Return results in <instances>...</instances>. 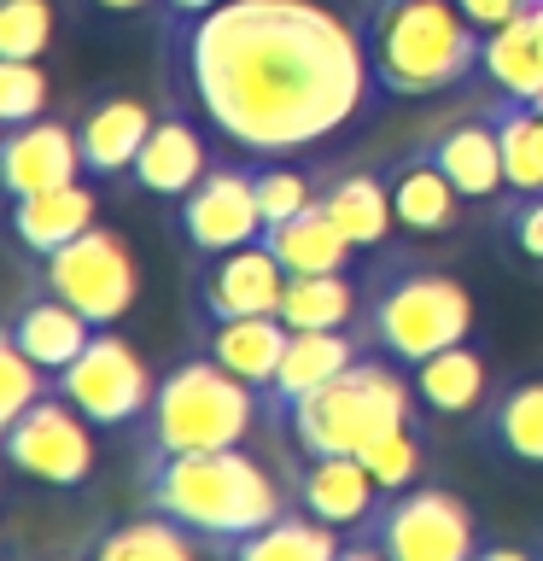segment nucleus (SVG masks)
Wrapping results in <instances>:
<instances>
[{
    "instance_id": "f257e3e1",
    "label": "nucleus",
    "mask_w": 543,
    "mask_h": 561,
    "mask_svg": "<svg viewBox=\"0 0 543 561\" xmlns=\"http://www.w3.org/2000/svg\"><path fill=\"white\" fill-rule=\"evenodd\" d=\"M170 77L199 117L252 158H298L357 123L368 105V47L322 0H222L170 24Z\"/></svg>"
},
{
    "instance_id": "f03ea898",
    "label": "nucleus",
    "mask_w": 543,
    "mask_h": 561,
    "mask_svg": "<svg viewBox=\"0 0 543 561\" xmlns=\"http://www.w3.org/2000/svg\"><path fill=\"white\" fill-rule=\"evenodd\" d=\"M152 515L175 520L205 550L228 556L240 538L263 533L275 515H287V491L245 445L234 450H182V456H140L135 473Z\"/></svg>"
},
{
    "instance_id": "7ed1b4c3",
    "label": "nucleus",
    "mask_w": 543,
    "mask_h": 561,
    "mask_svg": "<svg viewBox=\"0 0 543 561\" xmlns=\"http://www.w3.org/2000/svg\"><path fill=\"white\" fill-rule=\"evenodd\" d=\"M357 30L368 47L374 88L392 100L462 88L485 65V35L467 24V12L455 0H368Z\"/></svg>"
},
{
    "instance_id": "20e7f679",
    "label": "nucleus",
    "mask_w": 543,
    "mask_h": 561,
    "mask_svg": "<svg viewBox=\"0 0 543 561\" xmlns=\"http://www.w3.org/2000/svg\"><path fill=\"white\" fill-rule=\"evenodd\" d=\"M415 380L403 375V363L368 351L333 375L327 386H315L287 410L280 433L298 456H362L368 445H380L385 433L415 427Z\"/></svg>"
},
{
    "instance_id": "39448f33",
    "label": "nucleus",
    "mask_w": 543,
    "mask_h": 561,
    "mask_svg": "<svg viewBox=\"0 0 543 561\" xmlns=\"http://www.w3.org/2000/svg\"><path fill=\"white\" fill-rule=\"evenodd\" d=\"M263 392L228 375L217 357L187 351L158 375L152 410L140 421V456H182V450H234L257 433Z\"/></svg>"
},
{
    "instance_id": "423d86ee",
    "label": "nucleus",
    "mask_w": 543,
    "mask_h": 561,
    "mask_svg": "<svg viewBox=\"0 0 543 561\" xmlns=\"http://www.w3.org/2000/svg\"><path fill=\"white\" fill-rule=\"evenodd\" d=\"M362 328H368L380 357L415 368L432 351H444V345L473 333V293L444 270H420V263L392 257L374 275V287H368Z\"/></svg>"
},
{
    "instance_id": "0eeeda50",
    "label": "nucleus",
    "mask_w": 543,
    "mask_h": 561,
    "mask_svg": "<svg viewBox=\"0 0 543 561\" xmlns=\"http://www.w3.org/2000/svg\"><path fill=\"white\" fill-rule=\"evenodd\" d=\"M362 543H374L385 561H473L485 550L480 515L450 485H403L385 491L374 515L357 526Z\"/></svg>"
},
{
    "instance_id": "6e6552de",
    "label": "nucleus",
    "mask_w": 543,
    "mask_h": 561,
    "mask_svg": "<svg viewBox=\"0 0 543 561\" xmlns=\"http://www.w3.org/2000/svg\"><path fill=\"white\" fill-rule=\"evenodd\" d=\"M35 280L47 293H59L70 310H82L94 328H117L140 298V270H135L129 240L100 228V222L70 245H59L53 257L35 263Z\"/></svg>"
},
{
    "instance_id": "1a4fd4ad",
    "label": "nucleus",
    "mask_w": 543,
    "mask_h": 561,
    "mask_svg": "<svg viewBox=\"0 0 543 561\" xmlns=\"http://www.w3.org/2000/svg\"><path fill=\"white\" fill-rule=\"evenodd\" d=\"M53 392H59L65 403H77L94 433H129V427L147 421L158 380H152V368L140 363V351L123 340V333L100 328L82 357L70 363L65 375H53Z\"/></svg>"
},
{
    "instance_id": "9d476101",
    "label": "nucleus",
    "mask_w": 543,
    "mask_h": 561,
    "mask_svg": "<svg viewBox=\"0 0 543 561\" xmlns=\"http://www.w3.org/2000/svg\"><path fill=\"white\" fill-rule=\"evenodd\" d=\"M0 450H7L12 473H24L35 485H53V491H77L94 480V462H100V445H94V427L77 403H65L59 392L35 398L24 415H12L0 427Z\"/></svg>"
},
{
    "instance_id": "9b49d317",
    "label": "nucleus",
    "mask_w": 543,
    "mask_h": 561,
    "mask_svg": "<svg viewBox=\"0 0 543 561\" xmlns=\"http://www.w3.org/2000/svg\"><path fill=\"white\" fill-rule=\"evenodd\" d=\"M175 240H182L193 257H217V252L263 240V210H257L252 170L210 164L205 182L193 187L187 199H175Z\"/></svg>"
},
{
    "instance_id": "f8f14e48",
    "label": "nucleus",
    "mask_w": 543,
    "mask_h": 561,
    "mask_svg": "<svg viewBox=\"0 0 543 561\" xmlns=\"http://www.w3.org/2000/svg\"><path fill=\"white\" fill-rule=\"evenodd\" d=\"M287 293V270L263 240L234 252L199 257V310L205 322H234V316H275Z\"/></svg>"
},
{
    "instance_id": "ddd939ff",
    "label": "nucleus",
    "mask_w": 543,
    "mask_h": 561,
    "mask_svg": "<svg viewBox=\"0 0 543 561\" xmlns=\"http://www.w3.org/2000/svg\"><path fill=\"white\" fill-rule=\"evenodd\" d=\"M374 351V340H368V328H304L292 333L287 357H280L269 392H263V421H287V410L304 392H315V386H327L333 375H345L357 357H368Z\"/></svg>"
},
{
    "instance_id": "4468645a",
    "label": "nucleus",
    "mask_w": 543,
    "mask_h": 561,
    "mask_svg": "<svg viewBox=\"0 0 543 561\" xmlns=\"http://www.w3.org/2000/svg\"><path fill=\"white\" fill-rule=\"evenodd\" d=\"M82 140L77 129L53 117H35L24 129H7L0 140V182H7L12 199H30V193H53V187H70L82 182Z\"/></svg>"
},
{
    "instance_id": "2eb2a0df",
    "label": "nucleus",
    "mask_w": 543,
    "mask_h": 561,
    "mask_svg": "<svg viewBox=\"0 0 543 561\" xmlns=\"http://www.w3.org/2000/svg\"><path fill=\"white\" fill-rule=\"evenodd\" d=\"M473 445L508 468H543V375H515L490 386L473 415Z\"/></svg>"
},
{
    "instance_id": "dca6fc26",
    "label": "nucleus",
    "mask_w": 543,
    "mask_h": 561,
    "mask_svg": "<svg viewBox=\"0 0 543 561\" xmlns=\"http://www.w3.org/2000/svg\"><path fill=\"white\" fill-rule=\"evenodd\" d=\"M292 497L304 515L339 526V533H357V526L374 515V503L385 491H380L374 473H368L362 456H298Z\"/></svg>"
},
{
    "instance_id": "f3484780",
    "label": "nucleus",
    "mask_w": 543,
    "mask_h": 561,
    "mask_svg": "<svg viewBox=\"0 0 543 561\" xmlns=\"http://www.w3.org/2000/svg\"><path fill=\"white\" fill-rule=\"evenodd\" d=\"M409 380H415V398H420L427 415L473 421L485 410V398H490V345L480 340V333H467V340L432 351L427 363H415Z\"/></svg>"
},
{
    "instance_id": "a211bd4d",
    "label": "nucleus",
    "mask_w": 543,
    "mask_h": 561,
    "mask_svg": "<svg viewBox=\"0 0 543 561\" xmlns=\"http://www.w3.org/2000/svg\"><path fill=\"white\" fill-rule=\"evenodd\" d=\"M94 322H88L82 310H70L59 293H47L42 280H35V293L7 316V340L0 345H12V351H24V357L42 368V375H65L70 363L88 351V340H94Z\"/></svg>"
},
{
    "instance_id": "6ab92c4d",
    "label": "nucleus",
    "mask_w": 543,
    "mask_h": 561,
    "mask_svg": "<svg viewBox=\"0 0 543 561\" xmlns=\"http://www.w3.org/2000/svg\"><path fill=\"white\" fill-rule=\"evenodd\" d=\"M420 152L450 175V187L462 193L467 205H485V199H497V193L508 187L502 140H497V129H490V117L450 123V129H438L432 140H420Z\"/></svg>"
},
{
    "instance_id": "aec40b11",
    "label": "nucleus",
    "mask_w": 543,
    "mask_h": 561,
    "mask_svg": "<svg viewBox=\"0 0 543 561\" xmlns=\"http://www.w3.org/2000/svg\"><path fill=\"white\" fill-rule=\"evenodd\" d=\"M152 112L129 94H100L94 105L82 112L77 123V140H82V170L94 175V182H112V175H129L140 147H147L152 135Z\"/></svg>"
},
{
    "instance_id": "412c9836",
    "label": "nucleus",
    "mask_w": 543,
    "mask_h": 561,
    "mask_svg": "<svg viewBox=\"0 0 543 561\" xmlns=\"http://www.w3.org/2000/svg\"><path fill=\"white\" fill-rule=\"evenodd\" d=\"M205 170H210V152H205V135L193 129L187 117H158L152 123V135H147V147H140L135 158V187L140 193H152V199H187L193 187L205 182Z\"/></svg>"
},
{
    "instance_id": "4be33fe9",
    "label": "nucleus",
    "mask_w": 543,
    "mask_h": 561,
    "mask_svg": "<svg viewBox=\"0 0 543 561\" xmlns=\"http://www.w3.org/2000/svg\"><path fill=\"white\" fill-rule=\"evenodd\" d=\"M287 345H292V328L280 322V316H234V322H205L199 328V351L217 357L228 375H240L252 392H269Z\"/></svg>"
},
{
    "instance_id": "5701e85b",
    "label": "nucleus",
    "mask_w": 543,
    "mask_h": 561,
    "mask_svg": "<svg viewBox=\"0 0 543 561\" xmlns=\"http://www.w3.org/2000/svg\"><path fill=\"white\" fill-rule=\"evenodd\" d=\"M94 217H100V199H94V187H82V182L53 187V193H30V199H12V240L24 257L42 263L77 234H88Z\"/></svg>"
},
{
    "instance_id": "b1692460",
    "label": "nucleus",
    "mask_w": 543,
    "mask_h": 561,
    "mask_svg": "<svg viewBox=\"0 0 543 561\" xmlns=\"http://www.w3.org/2000/svg\"><path fill=\"white\" fill-rule=\"evenodd\" d=\"M263 245L280 257L287 275H357V245L345 240V228L327 217L322 199L287 222L263 228Z\"/></svg>"
},
{
    "instance_id": "393cba45",
    "label": "nucleus",
    "mask_w": 543,
    "mask_h": 561,
    "mask_svg": "<svg viewBox=\"0 0 543 561\" xmlns=\"http://www.w3.org/2000/svg\"><path fill=\"white\" fill-rule=\"evenodd\" d=\"M385 187H392V210H397V228L403 234H444L455 228V205H462V193L450 187V175L432 164L427 152H403L392 170H385Z\"/></svg>"
},
{
    "instance_id": "a878e982",
    "label": "nucleus",
    "mask_w": 543,
    "mask_h": 561,
    "mask_svg": "<svg viewBox=\"0 0 543 561\" xmlns=\"http://www.w3.org/2000/svg\"><path fill=\"white\" fill-rule=\"evenodd\" d=\"M480 77L497 88V94L543 100V0H532L520 18H508L502 30L485 35Z\"/></svg>"
},
{
    "instance_id": "bb28decb",
    "label": "nucleus",
    "mask_w": 543,
    "mask_h": 561,
    "mask_svg": "<svg viewBox=\"0 0 543 561\" xmlns=\"http://www.w3.org/2000/svg\"><path fill=\"white\" fill-rule=\"evenodd\" d=\"M322 205L327 217L345 228V240L357 252H385L392 245V228H397V210H392V187L385 175L374 170H345L322 187Z\"/></svg>"
},
{
    "instance_id": "cd10ccee",
    "label": "nucleus",
    "mask_w": 543,
    "mask_h": 561,
    "mask_svg": "<svg viewBox=\"0 0 543 561\" xmlns=\"http://www.w3.org/2000/svg\"><path fill=\"white\" fill-rule=\"evenodd\" d=\"M362 310L368 293L357 287V275H287L275 316L292 333H304V328H357Z\"/></svg>"
},
{
    "instance_id": "c85d7f7f",
    "label": "nucleus",
    "mask_w": 543,
    "mask_h": 561,
    "mask_svg": "<svg viewBox=\"0 0 543 561\" xmlns=\"http://www.w3.org/2000/svg\"><path fill=\"white\" fill-rule=\"evenodd\" d=\"M339 550H345L339 526L315 520L304 508H287V515H275L263 533L240 538L222 561H339Z\"/></svg>"
},
{
    "instance_id": "c756f323",
    "label": "nucleus",
    "mask_w": 543,
    "mask_h": 561,
    "mask_svg": "<svg viewBox=\"0 0 543 561\" xmlns=\"http://www.w3.org/2000/svg\"><path fill=\"white\" fill-rule=\"evenodd\" d=\"M490 129L502 140V170L515 193H543V105L520 94H497L485 105Z\"/></svg>"
},
{
    "instance_id": "7c9ffc66",
    "label": "nucleus",
    "mask_w": 543,
    "mask_h": 561,
    "mask_svg": "<svg viewBox=\"0 0 543 561\" xmlns=\"http://www.w3.org/2000/svg\"><path fill=\"white\" fill-rule=\"evenodd\" d=\"M88 556H94V561H199L205 543L193 533H182L175 520H164V515H152V508H147V515H135V520L105 526Z\"/></svg>"
},
{
    "instance_id": "2f4dec72",
    "label": "nucleus",
    "mask_w": 543,
    "mask_h": 561,
    "mask_svg": "<svg viewBox=\"0 0 543 561\" xmlns=\"http://www.w3.org/2000/svg\"><path fill=\"white\" fill-rule=\"evenodd\" d=\"M252 187H257V210H263V228L298 217V210H310L322 193L310 187V175L287 164V158H257L252 164Z\"/></svg>"
},
{
    "instance_id": "473e14b6",
    "label": "nucleus",
    "mask_w": 543,
    "mask_h": 561,
    "mask_svg": "<svg viewBox=\"0 0 543 561\" xmlns=\"http://www.w3.org/2000/svg\"><path fill=\"white\" fill-rule=\"evenodd\" d=\"M362 462L380 480V491L420 485V468H427V438H420V427H397V433H385L380 445H368Z\"/></svg>"
},
{
    "instance_id": "72a5a7b5",
    "label": "nucleus",
    "mask_w": 543,
    "mask_h": 561,
    "mask_svg": "<svg viewBox=\"0 0 543 561\" xmlns=\"http://www.w3.org/2000/svg\"><path fill=\"white\" fill-rule=\"evenodd\" d=\"M35 117H47V70L35 59H0V123L24 129Z\"/></svg>"
},
{
    "instance_id": "f704fd0d",
    "label": "nucleus",
    "mask_w": 543,
    "mask_h": 561,
    "mask_svg": "<svg viewBox=\"0 0 543 561\" xmlns=\"http://www.w3.org/2000/svg\"><path fill=\"white\" fill-rule=\"evenodd\" d=\"M53 42L47 0H0V59H42Z\"/></svg>"
},
{
    "instance_id": "c9c22d12",
    "label": "nucleus",
    "mask_w": 543,
    "mask_h": 561,
    "mask_svg": "<svg viewBox=\"0 0 543 561\" xmlns=\"http://www.w3.org/2000/svg\"><path fill=\"white\" fill-rule=\"evenodd\" d=\"M53 392V375H42L24 351H12V345H0V427H7L12 415H24L35 398H47Z\"/></svg>"
},
{
    "instance_id": "e433bc0d",
    "label": "nucleus",
    "mask_w": 543,
    "mask_h": 561,
    "mask_svg": "<svg viewBox=\"0 0 543 561\" xmlns=\"http://www.w3.org/2000/svg\"><path fill=\"white\" fill-rule=\"evenodd\" d=\"M508 234H515V252H520V257L543 263V193H515Z\"/></svg>"
},
{
    "instance_id": "4c0bfd02",
    "label": "nucleus",
    "mask_w": 543,
    "mask_h": 561,
    "mask_svg": "<svg viewBox=\"0 0 543 561\" xmlns=\"http://www.w3.org/2000/svg\"><path fill=\"white\" fill-rule=\"evenodd\" d=\"M455 7L467 12V24L480 30V35H490V30H502L508 18H520L532 0H455Z\"/></svg>"
},
{
    "instance_id": "58836bf2",
    "label": "nucleus",
    "mask_w": 543,
    "mask_h": 561,
    "mask_svg": "<svg viewBox=\"0 0 543 561\" xmlns=\"http://www.w3.org/2000/svg\"><path fill=\"white\" fill-rule=\"evenodd\" d=\"M217 7H222V0H164V30L170 24H193V18H205Z\"/></svg>"
},
{
    "instance_id": "ea45409f",
    "label": "nucleus",
    "mask_w": 543,
    "mask_h": 561,
    "mask_svg": "<svg viewBox=\"0 0 543 561\" xmlns=\"http://www.w3.org/2000/svg\"><path fill=\"white\" fill-rule=\"evenodd\" d=\"M473 561H538V556L532 550H515V543H485Z\"/></svg>"
},
{
    "instance_id": "a19ab883",
    "label": "nucleus",
    "mask_w": 543,
    "mask_h": 561,
    "mask_svg": "<svg viewBox=\"0 0 543 561\" xmlns=\"http://www.w3.org/2000/svg\"><path fill=\"white\" fill-rule=\"evenodd\" d=\"M339 561H385L374 543H362L357 533H345V550H339Z\"/></svg>"
},
{
    "instance_id": "79ce46f5",
    "label": "nucleus",
    "mask_w": 543,
    "mask_h": 561,
    "mask_svg": "<svg viewBox=\"0 0 543 561\" xmlns=\"http://www.w3.org/2000/svg\"><path fill=\"white\" fill-rule=\"evenodd\" d=\"M94 7H105V12H140L147 0H94Z\"/></svg>"
},
{
    "instance_id": "37998d69",
    "label": "nucleus",
    "mask_w": 543,
    "mask_h": 561,
    "mask_svg": "<svg viewBox=\"0 0 543 561\" xmlns=\"http://www.w3.org/2000/svg\"><path fill=\"white\" fill-rule=\"evenodd\" d=\"M42 561H94V556H42Z\"/></svg>"
},
{
    "instance_id": "c03bdc74",
    "label": "nucleus",
    "mask_w": 543,
    "mask_h": 561,
    "mask_svg": "<svg viewBox=\"0 0 543 561\" xmlns=\"http://www.w3.org/2000/svg\"><path fill=\"white\" fill-rule=\"evenodd\" d=\"M538 561H543V550H538Z\"/></svg>"
},
{
    "instance_id": "a18cd8bd",
    "label": "nucleus",
    "mask_w": 543,
    "mask_h": 561,
    "mask_svg": "<svg viewBox=\"0 0 543 561\" xmlns=\"http://www.w3.org/2000/svg\"><path fill=\"white\" fill-rule=\"evenodd\" d=\"M538 105H543V100H538Z\"/></svg>"
}]
</instances>
